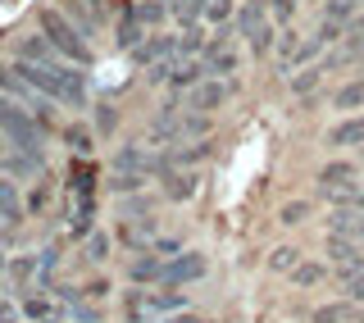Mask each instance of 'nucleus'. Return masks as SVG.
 I'll return each mask as SVG.
<instances>
[{"label":"nucleus","instance_id":"nucleus-17","mask_svg":"<svg viewBox=\"0 0 364 323\" xmlns=\"http://www.w3.org/2000/svg\"><path fill=\"white\" fill-rule=\"evenodd\" d=\"M0 173H18V178H37V173H46V155L5 151V155H0Z\"/></svg>","mask_w":364,"mask_h":323},{"label":"nucleus","instance_id":"nucleus-4","mask_svg":"<svg viewBox=\"0 0 364 323\" xmlns=\"http://www.w3.org/2000/svg\"><path fill=\"white\" fill-rule=\"evenodd\" d=\"M0 96H9V100H18L23 110H32V119H37L46 132H55V128H60L55 100H50V96H41V91L32 87L23 73H14V64H0Z\"/></svg>","mask_w":364,"mask_h":323},{"label":"nucleus","instance_id":"nucleus-5","mask_svg":"<svg viewBox=\"0 0 364 323\" xmlns=\"http://www.w3.org/2000/svg\"><path fill=\"white\" fill-rule=\"evenodd\" d=\"M232 28H237V37L246 41L250 55H269L273 46H278V28H273V14H269L264 0H246V5L237 9Z\"/></svg>","mask_w":364,"mask_h":323},{"label":"nucleus","instance_id":"nucleus-34","mask_svg":"<svg viewBox=\"0 0 364 323\" xmlns=\"http://www.w3.org/2000/svg\"><path fill=\"white\" fill-rule=\"evenodd\" d=\"M87 296H91V301H105V296H109V282H91Z\"/></svg>","mask_w":364,"mask_h":323},{"label":"nucleus","instance_id":"nucleus-3","mask_svg":"<svg viewBox=\"0 0 364 323\" xmlns=\"http://www.w3.org/2000/svg\"><path fill=\"white\" fill-rule=\"evenodd\" d=\"M0 132H5L9 151H28V155H46V132L37 119H32V110H23L18 100L0 96Z\"/></svg>","mask_w":364,"mask_h":323},{"label":"nucleus","instance_id":"nucleus-18","mask_svg":"<svg viewBox=\"0 0 364 323\" xmlns=\"http://www.w3.org/2000/svg\"><path fill=\"white\" fill-rule=\"evenodd\" d=\"M328 146H364V114H346L341 123H333Z\"/></svg>","mask_w":364,"mask_h":323},{"label":"nucleus","instance_id":"nucleus-37","mask_svg":"<svg viewBox=\"0 0 364 323\" xmlns=\"http://www.w3.org/2000/svg\"><path fill=\"white\" fill-rule=\"evenodd\" d=\"M9 151V142H5V132H0V155H5Z\"/></svg>","mask_w":364,"mask_h":323},{"label":"nucleus","instance_id":"nucleus-24","mask_svg":"<svg viewBox=\"0 0 364 323\" xmlns=\"http://www.w3.org/2000/svg\"><path fill=\"white\" fill-rule=\"evenodd\" d=\"M9 278H14L18 287H32V292H37V255H18V260H9Z\"/></svg>","mask_w":364,"mask_h":323},{"label":"nucleus","instance_id":"nucleus-39","mask_svg":"<svg viewBox=\"0 0 364 323\" xmlns=\"http://www.w3.org/2000/svg\"><path fill=\"white\" fill-rule=\"evenodd\" d=\"M0 228H5V223H0Z\"/></svg>","mask_w":364,"mask_h":323},{"label":"nucleus","instance_id":"nucleus-25","mask_svg":"<svg viewBox=\"0 0 364 323\" xmlns=\"http://www.w3.org/2000/svg\"><path fill=\"white\" fill-rule=\"evenodd\" d=\"M64 142H68V151H73L77 159H91V132L82 128V123H68V128H64Z\"/></svg>","mask_w":364,"mask_h":323},{"label":"nucleus","instance_id":"nucleus-28","mask_svg":"<svg viewBox=\"0 0 364 323\" xmlns=\"http://www.w3.org/2000/svg\"><path fill=\"white\" fill-rule=\"evenodd\" d=\"M168 5H173V18L178 23H200V14H205L210 0H168Z\"/></svg>","mask_w":364,"mask_h":323},{"label":"nucleus","instance_id":"nucleus-1","mask_svg":"<svg viewBox=\"0 0 364 323\" xmlns=\"http://www.w3.org/2000/svg\"><path fill=\"white\" fill-rule=\"evenodd\" d=\"M37 32L64 55V60H73L82 68H91V60H96V41H87L82 32H77V23L68 18L60 5H41L37 9Z\"/></svg>","mask_w":364,"mask_h":323},{"label":"nucleus","instance_id":"nucleus-32","mask_svg":"<svg viewBox=\"0 0 364 323\" xmlns=\"http://www.w3.org/2000/svg\"><path fill=\"white\" fill-rule=\"evenodd\" d=\"M18 314H23V309H18L14 301H5V296H0V323H18Z\"/></svg>","mask_w":364,"mask_h":323},{"label":"nucleus","instance_id":"nucleus-23","mask_svg":"<svg viewBox=\"0 0 364 323\" xmlns=\"http://www.w3.org/2000/svg\"><path fill=\"white\" fill-rule=\"evenodd\" d=\"M237 0H210V5H205V14H200V23H210V28H228V23L237 18Z\"/></svg>","mask_w":364,"mask_h":323},{"label":"nucleus","instance_id":"nucleus-26","mask_svg":"<svg viewBox=\"0 0 364 323\" xmlns=\"http://www.w3.org/2000/svg\"><path fill=\"white\" fill-rule=\"evenodd\" d=\"M305 218H310V201H287V205L278 210V223H282V228H301Z\"/></svg>","mask_w":364,"mask_h":323},{"label":"nucleus","instance_id":"nucleus-30","mask_svg":"<svg viewBox=\"0 0 364 323\" xmlns=\"http://www.w3.org/2000/svg\"><path fill=\"white\" fill-rule=\"evenodd\" d=\"M114 128H119V110L96 105V137H114Z\"/></svg>","mask_w":364,"mask_h":323},{"label":"nucleus","instance_id":"nucleus-38","mask_svg":"<svg viewBox=\"0 0 364 323\" xmlns=\"http://www.w3.org/2000/svg\"><path fill=\"white\" fill-rule=\"evenodd\" d=\"M360 173H364V155H360Z\"/></svg>","mask_w":364,"mask_h":323},{"label":"nucleus","instance_id":"nucleus-35","mask_svg":"<svg viewBox=\"0 0 364 323\" xmlns=\"http://www.w3.org/2000/svg\"><path fill=\"white\" fill-rule=\"evenodd\" d=\"M168 323H210V319H191V314H173Z\"/></svg>","mask_w":364,"mask_h":323},{"label":"nucleus","instance_id":"nucleus-6","mask_svg":"<svg viewBox=\"0 0 364 323\" xmlns=\"http://www.w3.org/2000/svg\"><path fill=\"white\" fill-rule=\"evenodd\" d=\"M200 64H205V73H210V78H232L237 68H242V55H237V28H232V23L210 37V46L200 51Z\"/></svg>","mask_w":364,"mask_h":323},{"label":"nucleus","instance_id":"nucleus-29","mask_svg":"<svg viewBox=\"0 0 364 323\" xmlns=\"http://www.w3.org/2000/svg\"><path fill=\"white\" fill-rule=\"evenodd\" d=\"M87 260L91 264H105L109 260V233H91L87 237Z\"/></svg>","mask_w":364,"mask_h":323},{"label":"nucleus","instance_id":"nucleus-36","mask_svg":"<svg viewBox=\"0 0 364 323\" xmlns=\"http://www.w3.org/2000/svg\"><path fill=\"white\" fill-rule=\"evenodd\" d=\"M355 241L364 246V214H360V223H355Z\"/></svg>","mask_w":364,"mask_h":323},{"label":"nucleus","instance_id":"nucleus-12","mask_svg":"<svg viewBox=\"0 0 364 323\" xmlns=\"http://www.w3.org/2000/svg\"><path fill=\"white\" fill-rule=\"evenodd\" d=\"M23 214H28V201H23L18 182L9 178V173H0V223H5V228H18Z\"/></svg>","mask_w":364,"mask_h":323},{"label":"nucleus","instance_id":"nucleus-8","mask_svg":"<svg viewBox=\"0 0 364 323\" xmlns=\"http://www.w3.org/2000/svg\"><path fill=\"white\" fill-rule=\"evenodd\" d=\"M205 255L200 250H182V255H168L164 260V282L159 287H191V282H200L205 278Z\"/></svg>","mask_w":364,"mask_h":323},{"label":"nucleus","instance_id":"nucleus-11","mask_svg":"<svg viewBox=\"0 0 364 323\" xmlns=\"http://www.w3.org/2000/svg\"><path fill=\"white\" fill-rule=\"evenodd\" d=\"M155 182H159V191H164V201H191V196L200 191L196 169H164Z\"/></svg>","mask_w":364,"mask_h":323},{"label":"nucleus","instance_id":"nucleus-7","mask_svg":"<svg viewBox=\"0 0 364 323\" xmlns=\"http://www.w3.org/2000/svg\"><path fill=\"white\" fill-rule=\"evenodd\" d=\"M355 178H360V164H350V159H333V164L318 169V182H314V187H318V196H323L328 205H337L346 191L360 187Z\"/></svg>","mask_w":364,"mask_h":323},{"label":"nucleus","instance_id":"nucleus-33","mask_svg":"<svg viewBox=\"0 0 364 323\" xmlns=\"http://www.w3.org/2000/svg\"><path fill=\"white\" fill-rule=\"evenodd\" d=\"M87 5H91V14H96L100 23H105V14L114 9V0H87Z\"/></svg>","mask_w":364,"mask_h":323},{"label":"nucleus","instance_id":"nucleus-9","mask_svg":"<svg viewBox=\"0 0 364 323\" xmlns=\"http://www.w3.org/2000/svg\"><path fill=\"white\" fill-rule=\"evenodd\" d=\"M228 96H232V78H205L200 87H191V91H187V110H196V114H214V110H223V105H228Z\"/></svg>","mask_w":364,"mask_h":323},{"label":"nucleus","instance_id":"nucleus-22","mask_svg":"<svg viewBox=\"0 0 364 323\" xmlns=\"http://www.w3.org/2000/svg\"><path fill=\"white\" fill-rule=\"evenodd\" d=\"M301 260H305V250H301V246H273L264 264H269V273H282V278H287V273H291Z\"/></svg>","mask_w":364,"mask_h":323},{"label":"nucleus","instance_id":"nucleus-13","mask_svg":"<svg viewBox=\"0 0 364 323\" xmlns=\"http://www.w3.org/2000/svg\"><path fill=\"white\" fill-rule=\"evenodd\" d=\"M128 278L136 287H159V282H164V255H155V250H136V260L128 264Z\"/></svg>","mask_w":364,"mask_h":323},{"label":"nucleus","instance_id":"nucleus-20","mask_svg":"<svg viewBox=\"0 0 364 323\" xmlns=\"http://www.w3.org/2000/svg\"><path fill=\"white\" fill-rule=\"evenodd\" d=\"M333 110H341V114L364 110V78H350V83H341L333 91Z\"/></svg>","mask_w":364,"mask_h":323},{"label":"nucleus","instance_id":"nucleus-27","mask_svg":"<svg viewBox=\"0 0 364 323\" xmlns=\"http://www.w3.org/2000/svg\"><path fill=\"white\" fill-rule=\"evenodd\" d=\"M337 278H341V287H346V301L364 305V264H360V269H346V273H337Z\"/></svg>","mask_w":364,"mask_h":323},{"label":"nucleus","instance_id":"nucleus-15","mask_svg":"<svg viewBox=\"0 0 364 323\" xmlns=\"http://www.w3.org/2000/svg\"><path fill=\"white\" fill-rule=\"evenodd\" d=\"M360 314H364V309H360L355 301H346V296H341V301L314 305V309H310V323H360Z\"/></svg>","mask_w":364,"mask_h":323},{"label":"nucleus","instance_id":"nucleus-14","mask_svg":"<svg viewBox=\"0 0 364 323\" xmlns=\"http://www.w3.org/2000/svg\"><path fill=\"white\" fill-rule=\"evenodd\" d=\"M328 273H333V264H328V260H310V255H305V260L287 273V282L301 287V292H314L318 282H328Z\"/></svg>","mask_w":364,"mask_h":323},{"label":"nucleus","instance_id":"nucleus-10","mask_svg":"<svg viewBox=\"0 0 364 323\" xmlns=\"http://www.w3.org/2000/svg\"><path fill=\"white\" fill-rule=\"evenodd\" d=\"M128 55H132L136 68H155V64H164V60H173V55H178V37H168V32H151V37L136 41Z\"/></svg>","mask_w":364,"mask_h":323},{"label":"nucleus","instance_id":"nucleus-21","mask_svg":"<svg viewBox=\"0 0 364 323\" xmlns=\"http://www.w3.org/2000/svg\"><path fill=\"white\" fill-rule=\"evenodd\" d=\"M323 78H328L323 64H310V68H301V73H291V96H314V91L323 87Z\"/></svg>","mask_w":364,"mask_h":323},{"label":"nucleus","instance_id":"nucleus-2","mask_svg":"<svg viewBox=\"0 0 364 323\" xmlns=\"http://www.w3.org/2000/svg\"><path fill=\"white\" fill-rule=\"evenodd\" d=\"M96 173H91V159H73L68 169V237L87 241L96 233Z\"/></svg>","mask_w":364,"mask_h":323},{"label":"nucleus","instance_id":"nucleus-16","mask_svg":"<svg viewBox=\"0 0 364 323\" xmlns=\"http://www.w3.org/2000/svg\"><path fill=\"white\" fill-rule=\"evenodd\" d=\"M23 319H32V323H64L60 301H55L50 292H28V301H23Z\"/></svg>","mask_w":364,"mask_h":323},{"label":"nucleus","instance_id":"nucleus-19","mask_svg":"<svg viewBox=\"0 0 364 323\" xmlns=\"http://www.w3.org/2000/svg\"><path fill=\"white\" fill-rule=\"evenodd\" d=\"M60 9H64V14H68V18H73V23H77V32H82V37H87V41H96V32H100V28H105V23H100L96 14H91V5H87V0H64V5H60Z\"/></svg>","mask_w":364,"mask_h":323},{"label":"nucleus","instance_id":"nucleus-31","mask_svg":"<svg viewBox=\"0 0 364 323\" xmlns=\"http://www.w3.org/2000/svg\"><path fill=\"white\" fill-rule=\"evenodd\" d=\"M23 201H28V214H41V210H46V201H50V187H32L28 196H23Z\"/></svg>","mask_w":364,"mask_h":323}]
</instances>
